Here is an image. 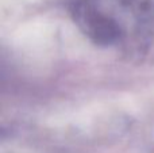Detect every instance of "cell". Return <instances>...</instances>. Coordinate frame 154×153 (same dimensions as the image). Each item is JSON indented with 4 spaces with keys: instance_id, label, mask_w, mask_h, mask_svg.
I'll use <instances>...</instances> for the list:
<instances>
[{
    "instance_id": "6da1fadb",
    "label": "cell",
    "mask_w": 154,
    "mask_h": 153,
    "mask_svg": "<svg viewBox=\"0 0 154 153\" xmlns=\"http://www.w3.org/2000/svg\"><path fill=\"white\" fill-rule=\"evenodd\" d=\"M79 30L103 48L145 43L154 34V0H72Z\"/></svg>"
}]
</instances>
